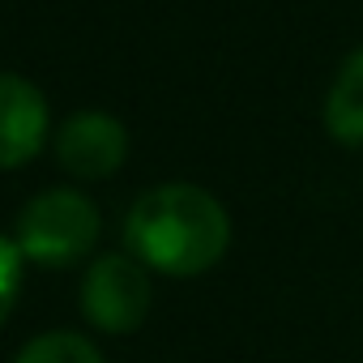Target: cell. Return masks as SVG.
Wrapping results in <instances>:
<instances>
[{
  "instance_id": "6da1fadb",
  "label": "cell",
  "mask_w": 363,
  "mask_h": 363,
  "mask_svg": "<svg viewBox=\"0 0 363 363\" xmlns=\"http://www.w3.org/2000/svg\"><path fill=\"white\" fill-rule=\"evenodd\" d=\"M128 257L162 278H197L231 248V214L201 184H158L124 218Z\"/></svg>"
},
{
  "instance_id": "7a4b0ae2",
  "label": "cell",
  "mask_w": 363,
  "mask_h": 363,
  "mask_svg": "<svg viewBox=\"0 0 363 363\" xmlns=\"http://www.w3.org/2000/svg\"><path fill=\"white\" fill-rule=\"evenodd\" d=\"M103 235V218L99 206L77 193V189H48L39 197H30L18 214V252L35 265H73L82 257L94 252Z\"/></svg>"
},
{
  "instance_id": "3957f363",
  "label": "cell",
  "mask_w": 363,
  "mask_h": 363,
  "mask_svg": "<svg viewBox=\"0 0 363 363\" xmlns=\"http://www.w3.org/2000/svg\"><path fill=\"white\" fill-rule=\"evenodd\" d=\"M154 303V282L150 269L128 257V252H103L90 261L86 278H82V316L99 329V333H133L145 325Z\"/></svg>"
},
{
  "instance_id": "277c9868",
  "label": "cell",
  "mask_w": 363,
  "mask_h": 363,
  "mask_svg": "<svg viewBox=\"0 0 363 363\" xmlns=\"http://www.w3.org/2000/svg\"><path fill=\"white\" fill-rule=\"evenodd\" d=\"M56 158L77 179H107L128 158V133L107 111H77L56 128Z\"/></svg>"
},
{
  "instance_id": "5b68a950",
  "label": "cell",
  "mask_w": 363,
  "mask_h": 363,
  "mask_svg": "<svg viewBox=\"0 0 363 363\" xmlns=\"http://www.w3.org/2000/svg\"><path fill=\"white\" fill-rule=\"evenodd\" d=\"M48 141V99L35 82L0 73V171L26 167Z\"/></svg>"
},
{
  "instance_id": "8992f818",
  "label": "cell",
  "mask_w": 363,
  "mask_h": 363,
  "mask_svg": "<svg viewBox=\"0 0 363 363\" xmlns=\"http://www.w3.org/2000/svg\"><path fill=\"white\" fill-rule=\"evenodd\" d=\"M325 128L342 145H363V48H354L325 99Z\"/></svg>"
},
{
  "instance_id": "52a82bcc",
  "label": "cell",
  "mask_w": 363,
  "mask_h": 363,
  "mask_svg": "<svg viewBox=\"0 0 363 363\" xmlns=\"http://www.w3.org/2000/svg\"><path fill=\"white\" fill-rule=\"evenodd\" d=\"M13 363H107L103 350L86 337V333H73V329H52V333H39L30 337Z\"/></svg>"
},
{
  "instance_id": "ba28073f",
  "label": "cell",
  "mask_w": 363,
  "mask_h": 363,
  "mask_svg": "<svg viewBox=\"0 0 363 363\" xmlns=\"http://www.w3.org/2000/svg\"><path fill=\"white\" fill-rule=\"evenodd\" d=\"M22 261L26 257L18 252V244L9 235H0V325L9 320V312L22 295Z\"/></svg>"
}]
</instances>
